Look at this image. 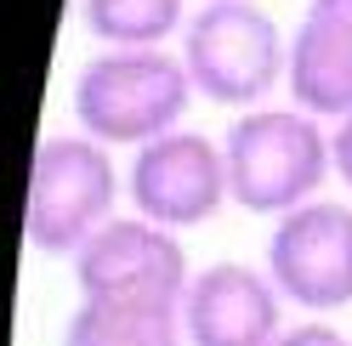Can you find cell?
I'll return each instance as SVG.
<instances>
[{"label": "cell", "instance_id": "obj_1", "mask_svg": "<svg viewBox=\"0 0 352 346\" xmlns=\"http://www.w3.org/2000/svg\"><path fill=\"white\" fill-rule=\"evenodd\" d=\"M228 187L233 205L250 216H278L301 210L307 199H324V182L336 176V148L329 125L313 119L296 102H261L245 108L228 125Z\"/></svg>", "mask_w": 352, "mask_h": 346}, {"label": "cell", "instance_id": "obj_2", "mask_svg": "<svg viewBox=\"0 0 352 346\" xmlns=\"http://www.w3.org/2000/svg\"><path fill=\"white\" fill-rule=\"evenodd\" d=\"M193 74L182 51L148 46V51H97L85 69L74 74V125L85 137H97L108 148H131L182 131L188 108H193Z\"/></svg>", "mask_w": 352, "mask_h": 346}, {"label": "cell", "instance_id": "obj_3", "mask_svg": "<svg viewBox=\"0 0 352 346\" xmlns=\"http://www.w3.org/2000/svg\"><path fill=\"white\" fill-rule=\"evenodd\" d=\"M125 176L114 148L85 131H52L34 142L29 199H23V244L34 255H74L97 227L120 216Z\"/></svg>", "mask_w": 352, "mask_h": 346}, {"label": "cell", "instance_id": "obj_4", "mask_svg": "<svg viewBox=\"0 0 352 346\" xmlns=\"http://www.w3.org/2000/svg\"><path fill=\"white\" fill-rule=\"evenodd\" d=\"M182 62L205 102L245 114L290 80V29L256 0H205L182 29Z\"/></svg>", "mask_w": 352, "mask_h": 346}, {"label": "cell", "instance_id": "obj_5", "mask_svg": "<svg viewBox=\"0 0 352 346\" xmlns=\"http://www.w3.org/2000/svg\"><path fill=\"white\" fill-rule=\"evenodd\" d=\"M80 301H153V307H182L193 284L188 244L182 233L148 222L137 210H120L108 227H97L74 255H69Z\"/></svg>", "mask_w": 352, "mask_h": 346}, {"label": "cell", "instance_id": "obj_6", "mask_svg": "<svg viewBox=\"0 0 352 346\" xmlns=\"http://www.w3.org/2000/svg\"><path fill=\"white\" fill-rule=\"evenodd\" d=\"M125 199L137 216L160 222L170 233L205 227L222 205H233L228 187V148L205 131H165L142 142L125 170Z\"/></svg>", "mask_w": 352, "mask_h": 346}, {"label": "cell", "instance_id": "obj_7", "mask_svg": "<svg viewBox=\"0 0 352 346\" xmlns=\"http://www.w3.org/2000/svg\"><path fill=\"white\" fill-rule=\"evenodd\" d=\"M261 267L278 295L307 318L352 307V205L346 199H307L301 210L278 216L261 250Z\"/></svg>", "mask_w": 352, "mask_h": 346}, {"label": "cell", "instance_id": "obj_8", "mask_svg": "<svg viewBox=\"0 0 352 346\" xmlns=\"http://www.w3.org/2000/svg\"><path fill=\"white\" fill-rule=\"evenodd\" d=\"M290 301L278 295L261 262H216L199 267L182 295V335L188 346H273Z\"/></svg>", "mask_w": 352, "mask_h": 346}, {"label": "cell", "instance_id": "obj_9", "mask_svg": "<svg viewBox=\"0 0 352 346\" xmlns=\"http://www.w3.org/2000/svg\"><path fill=\"white\" fill-rule=\"evenodd\" d=\"M296 108L336 125L352 114V0H307L290 29V80Z\"/></svg>", "mask_w": 352, "mask_h": 346}, {"label": "cell", "instance_id": "obj_10", "mask_svg": "<svg viewBox=\"0 0 352 346\" xmlns=\"http://www.w3.org/2000/svg\"><path fill=\"white\" fill-rule=\"evenodd\" d=\"M63 346H188L182 307L153 301H80L63 323Z\"/></svg>", "mask_w": 352, "mask_h": 346}, {"label": "cell", "instance_id": "obj_11", "mask_svg": "<svg viewBox=\"0 0 352 346\" xmlns=\"http://www.w3.org/2000/svg\"><path fill=\"white\" fill-rule=\"evenodd\" d=\"M80 23L102 51H148L182 34V0H80Z\"/></svg>", "mask_w": 352, "mask_h": 346}, {"label": "cell", "instance_id": "obj_12", "mask_svg": "<svg viewBox=\"0 0 352 346\" xmlns=\"http://www.w3.org/2000/svg\"><path fill=\"white\" fill-rule=\"evenodd\" d=\"M273 346H352V335H341L329 318H301V323H290Z\"/></svg>", "mask_w": 352, "mask_h": 346}, {"label": "cell", "instance_id": "obj_13", "mask_svg": "<svg viewBox=\"0 0 352 346\" xmlns=\"http://www.w3.org/2000/svg\"><path fill=\"white\" fill-rule=\"evenodd\" d=\"M329 148H336V176H341V187L352 193V114L329 125Z\"/></svg>", "mask_w": 352, "mask_h": 346}, {"label": "cell", "instance_id": "obj_14", "mask_svg": "<svg viewBox=\"0 0 352 346\" xmlns=\"http://www.w3.org/2000/svg\"><path fill=\"white\" fill-rule=\"evenodd\" d=\"M199 6H205V0H199Z\"/></svg>", "mask_w": 352, "mask_h": 346}]
</instances>
